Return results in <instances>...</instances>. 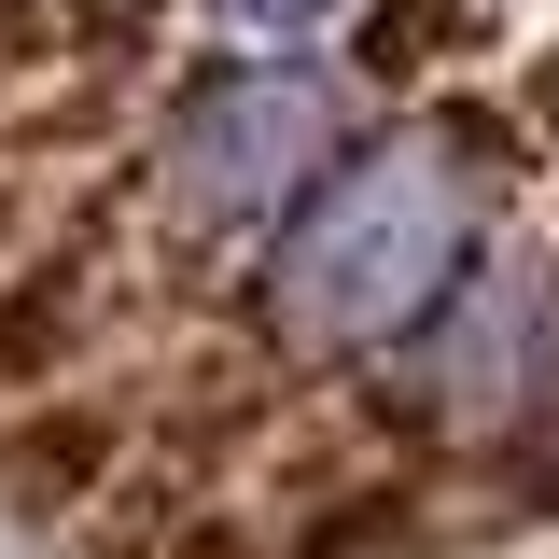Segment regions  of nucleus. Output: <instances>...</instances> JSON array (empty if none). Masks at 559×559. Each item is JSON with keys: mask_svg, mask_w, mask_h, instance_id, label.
<instances>
[{"mask_svg": "<svg viewBox=\"0 0 559 559\" xmlns=\"http://www.w3.org/2000/svg\"><path fill=\"white\" fill-rule=\"evenodd\" d=\"M462 252H476V168H462V140H433V127L349 140L308 182V210H294V238L266 266V322L294 349H392L462 280Z\"/></svg>", "mask_w": 559, "mask_h": 559, "instance_id": "1", "label": "nucleus"}, {"mask_svg": "<svg viewBox=\"0 0 559 559\" xmlns=\"http://www.w3.org/2000/svg\"><path fill=\"white\" fill-rule=\"evenodd\" d=\"M238 28H308V14H336V0H224Z\"/></svg>", "mask_w": 559, "mask_h": 559, "instance_id": "7", "label": "nucleus"}, {"mask_svg": "<svg viewBox=\"0 0 559 559\" xmlns=\"http://www.w3.org/2000/svg\"><path fill=\"white\" fill-rule=\"evenodd\" d=\"M112 476V406H70V419H14L0 433V489L28 503V518H70L84 489Z\"/></svg>", "mask_w": 559, "mask_h": 559, "instance_id": "4", "label": "nucleus"}, {"mask_svg": "<svg viewBox=\"0 0 559 559\" xmlns=\"http://www.w3.org/2000/svg\"><path fill=\"white\" fill-rule=\"evenodd\" d=\"M84 322H98V294H84V266H28L14 280V308H0V392H28V378H57L70 349H84Z\"/></svg>", "mask_w": 559, "mask_h": 559, "instance_id": "5", "label": "nucleus"}, {"mask_svg": "<svg viewBox=\"0 0 559 559\" xmlns=\"http://www.w3.org/2000/svg\"><path fill=\"white\" fill-rule=\"evenodd\" d=\"M336 168V98L308 84V70H224L182 98V127L154 154V197L182 238H224V224H252L280 210L294 182H322Z\"/></svg>", "mask_w": 559, "mask_h": 559, "instance_id": "2", "label": "nucleus"}, {"mask_svg": "<svg viewBox=\"0 0 559 559\" xmlns=\"http://www.w3.org/2000/svg\"><path fill=\"white\" fill-rule=\"evenodd\" d=\"M546 322H559L546 266H489L476 294H462V322L433 336V364H419V406H433V419H489L503 392H518V364H532Z\"/></svg>", "mask_w": 559, "mask_h": 559, "instance_id": "3", "label": "nucleus"}, {"mask_svg": "<svg viewBox=\"0 0 559 559\" xmlns=\"http://www.w3.org/2000/svg\"><path fill=\"white\" fill-rule=\"evenodd\" d=\"M433 28H462V0H392V14L364 28V70H406L419 43H433Z\"/></svg>", "mask_w": 559, "mask_h": 559, "instance_id": "6", "label": "nucleus"}, {"mask_svg": "<svg viewBox=\"0 0 559 559\" xmlns=\"http://www.w3.org/2000/svg\"><path fill=\"white\" fill-rule=\"evenodd\" d=\"M182 559H238V532H197V546H182Z\"/></svg>", "mask_w": 559, "mask_h": 559, "instance_id": "8", "label": "nucleus"}]
</instances>
